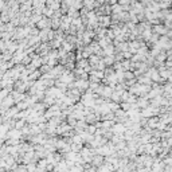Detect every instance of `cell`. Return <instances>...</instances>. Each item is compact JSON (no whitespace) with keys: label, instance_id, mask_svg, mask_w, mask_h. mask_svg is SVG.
Wrapping results in <instances>:
<instances>
[{"label":"cell","instance_id":"cell-5","mask_svg":"<svg viewBox=\"0 0 172 172\" xmlns=\"http://www.w3.org/2000/svg\"><path fill=\"white\" fill-rule=\"evenodd\" d=\"M118 3V0H108L106 1V4H109V5H114V4H117Z\"/></svg>","mask_w":172,"mask_h":172},{"label":"cell","instance_id":"cell-4","mask_svg":"<svg viewBox=\"0 0 172 172\" xmlns=\"http://www.w3.org/2000/svg\"><path fill=\"white\" fill-rule=\"evenodd\" d=\"M155 30H156V31H160V34H165V28H164V27H161V26H159V24L155 27Z\"/></svg>","mask_w":172,"mask_h":172},{"label":"cell","instance_id":"cell-1","mask_svg":"<svg viewBox=\"0 0 172 172\" xmlns=\"http://www.w3.org/2000/svg\"><path fill=\"white\" fill-rule=\"evenodd\" d=\"M121 12H124L122 5H120L118 3L114 5H112V13H121Z\"/></svg>","mask_w":172,"mask_h":172},{"label":"cell","instance_id":"cell-3","mask_svg":"<svg viewBox=\"0 0 172 172\" xmlns=\"http://www.w3.org/2000/svg\"><path fill=\"white\" fill-rule=\"evenodd\" d=\"M100 20H102V26H108L110 23V18L109 16H100Z\"/></svg>","mask_w":172,"mask_h":172},{"label":"cell","instance_id":"cell-2","mask_svg":"<svg viewBox=\"0 0 172 172\" xmlns=\"http://www.w3.org/2000/svg\"><path fill=\"white\" fill-rule=\"evenodd\" d=\"M47 26H49V18H47V16H43L42 20L38 23V27H39V28H44V27H47Z\"/></svg>","mask_w":172,"mask_h":172}]
</instances>
